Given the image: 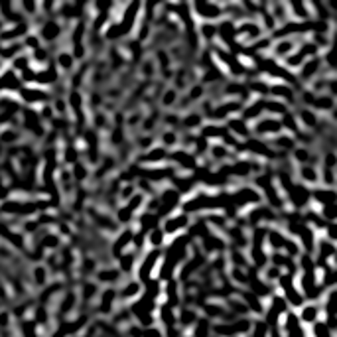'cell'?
Returning a JSON list of instances; mask_svg holds the SVG:
<instances>
[{
  "label": "cell",
  "instance_id": "obj_2",
  "mask_svg": "<svg viewBox=\"0 0 337 337\" xmlns=\"http://www.w3.org/2000/svg\"><path fill=\"white\" fill-rule=\"evenodd\" d=\"M313 313H315L313 309H306V312H304V318H306V319H313Z\"/></svg>",
  "mask_w": 337,
  "mask_h": 337
},
{
  "label": "cell",
  "instance_id": "obj_1",
  "mask_svg": "<svg viewBox=\"0 0 337 337\" xmlns=\"http://www.w3.org/2000/svg\"><path fill=\"white\" fill-rule=\"evenodd\" d=\"M304 178H308V179H315V175H313L312 170H304Z\"/></svg>",
  "mask_w": 337,
  "mask_h": 337
}]
</instances>
